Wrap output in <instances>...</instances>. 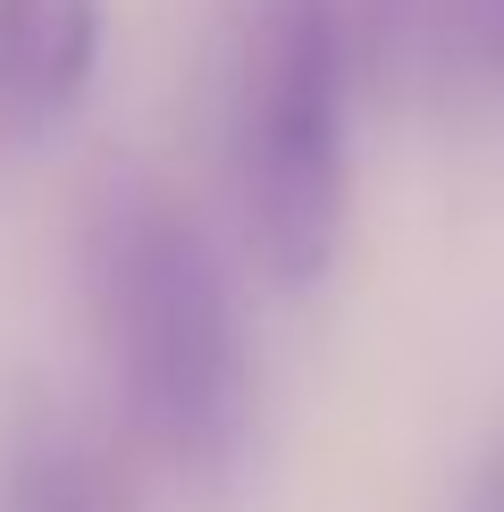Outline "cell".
Segmentation results:
<instances>
[{
  "instance_id": "6da1fadb",
  "label": "cell",
  "mask_w": 504,
  "mask_h": 512,
  "mask_svg": "<svg viewBox=\"0 0 504 512\" xmlns=\"http://www.w3.org/2000/svg\"><path fill=\"white\" fill-rule=\"evenodd\" d=\"M101 353L126 420L185 479H219L252 429V353L219 252L160 185H110L84 236Z\"/></svg>"
},
{
  "instance_id": "7a4b0ae2",
  "label": "cell",
  "mask_w": 504,
  "mask_h": 512,
  "mask_svg": "<svg viewBox=\"0 0 504 512\" xmlns=\"http://www.w3.org/2000/svg\"><path fill=\"white\" fill-rule=\"evenodd\" d=\"M353 42L345 0H261L244 59V236L278 286H320L345 236L353 152Z\"/></svg>"
},
{
  "instance_id": "3957f363",
  "label": "cell",
  "mask_w": 504,
  "mask_h": 512,
  "mask_svg": "<svg viewBox=\"0 0 504 512\" xmlns=\"http://www.w3.org/2000/svg\"><path fill=\"white\" fill-rule=\"evenodd\" d=\"M101 68V0H0V110L59 126Z\"/></svg>"
},
{
  "instance_id": "277c9868",
  "label": "cell",
  "mask_w": 504,
  "mask_h": 512,
  "mask_svg": "<svg viewBox=\"0 0 504 512\" xmlns=\"http://www.w3.org/2000/svg\"><path fill=\"white\" fill-rule=\"evenodd\" d=\"M0 512H135V496L101 437H84L59 412H34L0 462Z\"/></svg>"
},
{
  "instance_id": "5b68a950",
  "label": "cell",
  "mask_w": 504,
  "mask_h": 512,
  "mask_svg": "<svg viewBox=\"0 0 504 512\" xmlns=\"http://www.w3.org/2000/svg\"><path fill=\"white\" fill-rule=\"evenodd\" d=\"M462 512H504V445L488 454V471H479V487H471V504Z\"/></svg>"
}]
</instances>
